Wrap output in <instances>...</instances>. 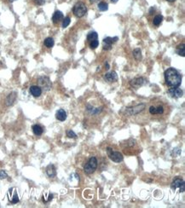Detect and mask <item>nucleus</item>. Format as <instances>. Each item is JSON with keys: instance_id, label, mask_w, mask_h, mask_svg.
Wrapping results in <instances>:
<instances>
[{"instance_id": "f257e3e1", "label": "nucleus", "mask_w": 185, "mask_h": 208, "mask_svg": "<svg viewBox=\"0 0 185 208\" xmlns=\"http://www.w3.org/2000/svg\"><path fill=\"white\" fill-rule=\"evenodd\" d=\"M164 75L166 84L171 88L178 87L182 83V75L176 68L170 67L165 71Z\"/></svg>"}, {"instance_id": "f03ea898", "label": "nucleus", "mask_w": 185, "mask_h": 208, "mask_svg": "<svg viewBox=\"0 0 185 208\" xmlns=\"http://www.w3.org/2000/svg\"><path fill=\"white\" fill-rule=\"evenodd\" d=\"M73 11H74V14L76 15L77 17H78V18L83 17L87 12L86 5L84 3H82V2H78L74 6Z\"/></svg>"}, {"instance_id": "7ed1b4c3", "label": "nucleus", "mask_w": 185, "mask_h": 208, "mask_svg": "<svg viewBox=\"0 0 185 208\" xmlns=\"http://www.w3.org/2000/svg\"><path fill=\"white\" fill-rule=\"evenodd\" d=\"M96 168H97V160H96V157H91L89 160V161L87 162V164L85 165L84 171L86 174L90 175V174H91L96 171Z\"/></svg>"}, {"instance_id": "20e7f679", "label": "nucleus", "mask_w": 185, "mask_h": 208, "mask_svg": "<svg viewBox=\"0 0 185 208\" xmlns=\"http://www.w3.org/2000/svg\"><path fill=\"white\" fill-rule=\"evenodd\" d=\"M107 154H108V157L110 158V160H113V162L120 163V162L123 161V155L120 152L113 151V149H111L110 147H108L107 149Z\"/></svg>"}, {"instance_id": "39448f33", "label": "nucleus", "mask_w": 185, "mask_h": 208, "mask_svg": "<svg viewBox=\"0 0 185 208\" xmlns=\"http://www.w3.org/2000/svg\"><path fill=\"white\" fill-rule=\"evenodd\" d=\"M38 84L41 90H50L51 88V85H52L50 79L45 76L39 77L38 79Z\"/></svg>"}, {"instance_id": "423d86ee", "label": "nucleus", "mask_w": 185, "mask_h": 208, "mask_svg": "<svg viewBox=\"0 0 185 208\" xmlns=\"http://www.w3.org/2000/svg\"><path fill=\"white\" fill-rule=\"evenodd\" d=\"M7 195H8V198H9L10 201L12 204H16V203L19 202V196H18L16 189H15L14 188L10 189L8 191Z\"/></svg>"}, {"instance_id": "0eeeda50", "label": "nucleus", "mask_w": 185, "mask_h": 208, "mask_svg": "<svg viewBox=\"0 0 185 208\" xmlns=\"http://www.w3.org/2000/svg\"><path fill=\"white\" fill-rule=\"evenodd\" d=\"M145 107V105L144 104H140L138 106H135V107H128L126 108V112L127 114H129L130 115H132V114H137L140 113L141 111H142Z\"/></svg>"}, {"instance_id": "6e6552de", "label": "nucleus", "mask_w": 185, "mask_h": 208, "mask_svg": "<svg viewBox=\"0 0 185 208\" xmlns=\"http://www.w3.org/2000/svg\"><path fill=\"white\" fill-rule=\"evenodd\" d=\"M131 85L134 88H139L141 86H142L144 84H146V79L144 78H135L133 79L131 82H130Z\"/></svg>"}, {"instance_id": "1a4fd4ad", "label": "nucleus", "mask_w": 185, "mask_h": 208, "mask_svg": "<svg viewBox=\"0 0 185 208\" xmlns=\"http://www.w3.org/2000/svg\"><path fill=\"white\" fill-rule=\"evenodd\" d=\"M168 94L171 97H175V98H179L183 96V90L179 89L178 87L176 88H171L168 90Z\"/></svg>"}, {"instance_id": "9d476101", "label": "nucleus", "mask_w": 185, "mask_h": 208, "mask_svg": "<svg viewBox=\"0 0 185 208\" xmlns=\"http://www.w3.org/2000/svg\"><path fill=\"white\" fill-rule=\"evenodd\" d=\"M104 79L108 82H114V81H117L118 75L114 71H113L104 75Z\"/></svg>"}, {"instance_id": "9b49d317", "label": "nucleus", "mask_w": 185, "mask_h": 208, "mask_svg": "<svg viewBox=\"0 0 185 208\" xmlns=\"http://www.w3.org/2000/svg\"><path fill=\"white\" fill-rule=\"evenodd\" d=\"M30 93L34 96V97H39L42 94V90L39 86L37 85H32L30 87Z\"/></svg>"}, {"instance_id": "f8f14e48", "label": "nucleus", "mask_w": 185, "mask_h": 208, "mask_svg": "<svg viewBox=\"0 0 185 208\" xmlns=\"http://www.w3.org/2000/svg\"><path fill=\"white\" fill-rule=\"evenodd\" d=\"M46 173L50 178H55V177H56V168H55L54 165H49L47 166Z\"/></svg>"}, {"instance_id": "ddd939ff", "label": "nucleus", "mask_w": 185, "mask_h": 208, "mask_svg": "<svg viewBox=\"0 0 185 208\" xmlns=\"http://www.w3.org/2000/svg\"><path fill=\"white\" fill-rule=\"evenodd\" d=\"M56 117L60 121H64L67 119V113L64 109H59L56 114Z\"/></svg>"}, {"instance_id": "4468645a", "label": "nucleus", "mask_w": 185, "mask_h": 208, "mask_svg": "<svg viewBox=\"0 0 185 208\" xmlns=\"http://www.w3.org/2000/svg\"><path fill=\"white\" fill-rule=\"evenodd\" d=\"M62 19H63V14H62V12L59 11V10L56 11L52 16V21H53L54 23H57V22L61 21Z\"/></svg>"}, {"instance_id": "2eb2a0df", "label": "nucleus", "mask_w": 185, "mask_h": 208, "mask_svg": "<svg viewBox=\"0 0 185 208\" xmlns=\"http://www.w3.org/2000/svg\"><path fill=\"white\" fill-rule=\"evenodd\" d=\"M16 98V92H12V93H10V94L7 96V98H6V105H7V106H10V105H12V104L15 103Z\"/></svg>"}, {"instance_id": "dca6fc26", "label": "nucleus", "mask_w": 185, "mask_h": 208, "mask_svg": "<svg viewBox=\"0 0 185 208\" xmlns=\"http://www.w3.org/2000/svg\"><path fill=\"white\" fill-rule=\"evenodd\" d=\"M184 183V180L180 178H176L173 180L172 183H171V189H176L177 188H179L181 186V184Z\"/></svg>"}, {"instance_id": "f3484780", "label": "nucleus", "mask_w": 185, "mask_h": 208, "mask_svg": "<svg viewBox=\"0 0 185 208\" xmlns=\"http://www.w3.org/2000/svg\"><path fill=\"white\" fill-rule=\"evenodd\" d=\"M32 132L36 136H41L44 132V130L39 125H32Z\"/></svg>"}, {"instance_id": "a211bd4d", "label": "nucleus", "mask_w": 185, "mask_h": 208, "mask_svg": "<svg viewBox=\"0 0 185 208\" xmlns=\"http://www.w3.org/2000/svg\"><path fill=\"white\" fill-rule=\"evenodd\" d=\"M118 37H114V38H111V37H107L103 39V43L107 44V45H111L115 43L116 41H118Z\"/></svg>"}, {"instance_id": "6ab92c4d", "label": "nucleus", "mask_w": 185, "mask_h": 208, "mask_svg": "<svg viewBox=\"0 0 185 208\" xmlns=\"http://www.w3.org/2000/svg\"><path fill=\"white\" fill-rule=\"evenodd\" d=\"M162 21H163V16L160 15H156V16H155V17L154 18L153 23H154V26H156V27H159V26L161 24Z\"/></svg>"}, {"instance_id": "aec40b11", "label": "nucleus", "mask_w": 185, "mask_h": 208, "mask_svg": "<svg viewBox=\"0 0 185 208\" xmlns=\"http://www.w3.org/2000/svg\"><path fill=\"white\" fill-rule=\"evenodd\" d=\"M97 38H98V34H97V32H89L88 35H87V40L90 41V42L97 39Z\"/></svg>"}, {"instance_id": "412c9836", "label": "nucleus", "mask_w": 185, "mask_h": 208, "mask_svg": "<svg viewBox=\"0 0 185 208\" xmlns=\"http://www.w3.org/2000/svg\"><path fill=\"white\" fill-rule=\"evenodd\" d=\"M133 56H134L135 59L138 60V61L142 59V52H141V50L139 48H136L133 50Z\"/></svg>"}, {"instance_id": "4be33fe9", "label": "nucleus", "mask_w": 185, "mask_h": 208, "mask_svg": "<svg viewBox=\"0 0 185 208\" xmlns=\"http://www.w3.org/2000/svg\"><path fill=\"white\" fill-rule=\"evenodd\" d=\"M177 54H178L179 56H181L184 57L185 56V49H184V44H182V45H179V46L177 47Z\"/></svg>"}, {"instance_id": "5701e85b", "label": "nucleus", "mask_w": 185, "mask_h": 208, "mask_svg": "<svg viewBox=\"0 0 185 208\" xmlns=\"http://www.w3.org/2000/svg\"><path fill=\"white\" fill-rule=\"evenodd\" d=\"M98 9L101 11H106L108 10V4L104 2H101L98 3Z\"/></svg>"}, {"instance_id": "b1692460", "label": "nucleus", "mask_w": 185, "mask_h": 208, "mask_svg": "<svg viewBox=\"0 0 185 208\" xmlns=\"http://www.w3.org/2000/svg\"><path fill=\"white\" fill-rule=\"evenodd\" d=\"M55 44V42H54V39H52V38H47L45 39V45L48 47V48H51V47H53V45Z\"/></svg>"}, {"instance_id": "393cba45", "label": "nucleus", "mask_w": 185, "mask_h": 208, "mask_svg": "<svg viewBox=\"0 0 185 208\" xmlns=\"http://www.w3.org/2000/svg\"><path fill=\"white\" fill-rule=\"evenodd\" d=\"M87 110H88L91 114H98V113H100V112L102 111L101 108H95V107H90V106H87Z\"/></svg>"}, {"instance_id": "a878e982", "label": "nucleus", "mask_w": 185, "mask_h": 208, "mask_svg": "<svg viewBox=\"0 0 185 208\" xmlns=\"http://www.w3.org/2000/svg\"><path fill=\"white\" fill-rule=\"evenodd\" d=\"M70 21H71V19H70V17H66L64 20H63V21H62V28H66L69 24H70Z\"/></svg>"}, {"instance_id": "bb28decb", "label": "nucleus", "mask_w": 185, "mask_h": 208, "mask_svg": "<svg viewBox=\"0 0 185 208\" xmlns=\"http://www.w3.org/2000/svg\"><path fill=\"white\" fill-rule=\"evenodd\" d=\"M99 45V42H98V40L97 39H96V40H93V41H91V44H90V47H91V49H92V50H95L96 48H97V46Z\"/></svg>"}, {"instance_id": "cd10ccee", "label": "nucleus", "mask_w": 185, "mask_h": 208, "mask_svg": "<svg viewBox=\"0 0 185 208\" xmlns=\"http://www.w3.org/2000/svg\"><path fill=\"white\" fill-rule=\"evenodd\" d=\"M67 136L69 138H76V137H77V135L75 134V132H74V131H72V130H69V131H67Z\"/></svg>"}, {"instance_id": "c85d7f7f", "label": "nucleus", "mask_w": 185, "mask_h": 208, "mask_svg": "<svg viewBox=\"0 0 185 208\" xmlns=\"http://www.w3.org/2000/svg\"><path fill=\"white\" fill-rule=\"evenodd\" d=\"M6 178H8V174L6 173V171L3 170L0 171V179Z\"/></svg>"}, {"instance_id": "c756f323", "label": "nucleus", "mask_w": 185, "mask_h": 208, "mask_svg": "<svg viewBox=\"0 0 185 208\" xmlns=\"http://www.w3.org/2000/svg\"><path fill=\"white\" fill-rule=\"evenodd\" d=\"M156 112H157V114H163L164 113V108L162 106H159L156 107Z\"/></svg>"}, {"instance_id": "7c9ffc66", "label": "nucleus", "mask_w": 185, "mask_h": 208, "mask_svg": "<svg viewBox=\"0 0 185 208\" xmlns=\"http://www.w3.org/2000/svg\"><path fill=\"white\" fill-rule=\"evenodd\" d=\"M32 1L37 5H43L45 3V0H32Z\"/></svg>"}, {"instance_id": "2f4dec72", "label": "nucleus", "mask_w": 185, "mask_h": 208, "mask_svg": "<svg viewBox=\"0 0 185 208\" xmlns=\"http://www.w3.org/2000/svg\"><path fill=\"white\" fill-rule=\"evenodd\" d=\"M149 113L151 114H157V112H156V107H154V106H151L149 107Z\"/></svg>"}, {"instance_id": "473e14b6", "label": "nucleus", "mask_w": 185, "mask_h": 208, "mask_svg": "<svg viewBox=\"0 0 185 208\" xmlns=\"http://www.w3.org/2000/svg\"><path fill=\"white\" fill-rule=\"evenodd\" d=\"M111 48H112V45H111L104 44V45H103V50H111Z\"/></svg>"}, {"instance_id": "72a5a7b5", "label": "nucleus", "mask_w": 185, "mask_h": 208, "mask_svg": "<svg viewBox=\"0 0 185 208\" xmlns=\"http://www.w3.org/2000/svg\"><path fill=\"white\" fill-rule=\"evenodd\" d=\"M179 189H180V192H182V193H184L185 190V184H184V182L181 184V186L179 187Z\"/></svg>"}, {"instance_id": "f704fd0d", "label": "nucleus", "mask_w": 185, "mask_h": 208, "mask_svg": "<svg viewBox=\"0 0 185 208\" xmlns=\"http://www.w3.org/2000/svg\"><path fill=\"white\" fill-rule=\"evenodd\" d=\"M154 10H155V9H154V7H152V8L150 9V10H149V14H152L153 11H154Z\"/></svg>"}, {"instance_id": "c9c22d12", "label": "nucleus", "mask_w": 185, "mask_h": 208, "mask_svg": "<svg viewBox=\"0 0 185 208\" xmlns=\"http://www.w3.org/2000/svg\"><path fill=\"white\" fill-rule=\"evenodd\" d=\"M105 67H106V69H109V64H108V62H106V64H105Z\"/></svg>"}, {"instance_id": "e433bc0d", "label": "nucleus", "mask_w": 185, "mask_h": 208, "mask_svg": "<svg viewBox=\"0 0 185 208\" xmlns=\"http://www.w3.org/2000/svg\"><path fill=\"white\" fill-rule=\"evenodd\" d=\"M111 1H112L113 3H117V2H118V0H111Z\"/></svg>"}, {"instance_id": "4c0bfd02", "label": "nucleus", "mask_w": 185, "mask_h": 208, "mask_svg": "<svg viewBox=\"0 0 185 208\" xmlns=\"http://www.w3.org/2000/svg\"><path fill=\"white\" fill-rule=\"evenodd\" d=\"M91 1V3H95V2H96L97 0H90Z\"/></svg>"}, {"instance_id": "58836bf2", "label": "nucleus", "mask_w": 185, "mask_h": 208, "mask_svg": "<svg viewBox=\"0 0 185 208\" xmlns=\"http://www.w3.org/2000/svg\"><path fill=\"white\" fill-rule=\"evenodd\" d=\"M167 1H169V2H174L175 0H167Z\"/></svg>"}, {"instance_id": "ea45409f", "label": "nucleus", "mask_w": 185, "mask_h": 208, "mask_svg": "<svg viewBox=\"0 0 185 208\" xmlns=\"http://www.w3.org/2000/svg\"><path fill=\"white\" fill-rule=\"evenodd\" d=\"M10 2H14V1H16V0H10Z\"/></svg>"}]
</instances>
